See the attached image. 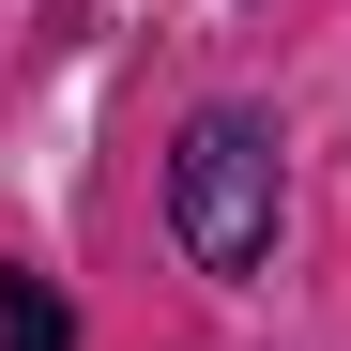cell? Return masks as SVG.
<instances>
[{"mask_svg": "<svg viewBox=\"0 0 351 351\" xmlns=\"http://www.w3.org/2000/svg\"><path fill=\"white\" fill-rule=\"evenodd\" d=\"M168 229L199 275H260L275 260V123L260 107H199L168 153Z\"/></svg>", "mask_w": 351, "mask_h": 351, "instance_id": "6da1fadb", "label": "cell"}, {"mask_svg": "<svg viewBox=\"0 0 351 351\" xmlns=\"http://www.w3.org/2000/svg\"><path fill=\"white\" fill-rule=\"evenodd\" d=\"M0 351H62V306H46L31 275H0Z\"/></svg>", "mask_w": 351, "mask_h": 351, "instance_id": "7a4b0ae2", "label": "cell"}]
</instances>
